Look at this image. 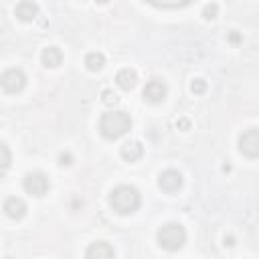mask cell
I'll list each match as a JSON object with an SVG mask.
<instances>
[{
    "instance_id": "14",
    "label": "cell",
    "mask_w": 259,
    "mask_h": 259,
    "mask_svg": "<svg viewBox=\"0 0 259 259\" xmlns=\"http://www.w3.org/2000/svg\"><path fill=\"white\" fill-rule=\"evenodd\" d=\"M115 83H117V87H121L123 91H130V89L136 87L138 75H136L134 69H121V71H117V75H115Z\"/></svg>"
},
{
    "instance_id": "5",
    "label": "cell",
    "mask_w": 259,
    "mask_h": 259,
    "mask_svg": "<svg viewBox=\"0 0 259 259\" xmlns=\"http://www.w3.org/2000/svg\"><path fill=\"white\" fill-rule=\"evenodd\" d=\"M24 85H26V75L20 69H6L0 77V87L10 95L20 93L24 89Z\"/></svg>"
},
{
    "instance_id": "6",
    "label": "cell",
    "mask_w": 259,
    "mask_h": 259,
    "mask_svg": "<svg viewBox=\"0 0 259 259\" xmlns=\"http://www.w3.org/2000/svg\"><path fill=\"white\" fill-rule=\"evenodd\" d=\"M239 150L241 154L249 156V158H257L259 156V136H257V127H249L247 132L241 134L239 138Z\"/></svg>"
},
{
    "instance_id": "18",
    "label": "cell",
    "mask_w": 259,
    "mask_h": 259,
    "mask_svg": "<svg viewBox=\"0 0 259 259\" xmlns=\"http://www.w3.org/2000/svg\"><path fill=\"white\" fill-rule=\"evenodd\" d=\"M101 101L111 107V105H117V103H119V97H117L111 89H103V91H101Z\"/></svg>"
},
{
    "instance_id": "3",
    "label": "cell",
    "mask_w": 259,
    "mask_h": 259,
    "mask_svg": "<svg viewBox=\"0 0 259 259\" xmlns=\"http://www.w3.org/2000/svg\"><path fill=\"white\" fill-rule=\"evenodd\" d=\"M186 241V231L180 223H166L158 231V243L166 251H178Z\"/></svg>"
},
{
    "instance_id": "11",
    "label": "cell",
    "mask_w": 259,
    "mask_h": 259,
    "mask_svg": "<svg viewBox=\"0 0 259 259\" xmlns=\"http://www.w3.org/2000/svg\"><path fill=\"white\" fill-rule=\"evenodd\" d=\"M4 212L14 219V221H20L24 214H26V204L22 198H16V196H10L4 200Z\"/></svg>"
},
{
    "instance_id": "22",
    "label": "cell",
    "mask_w": 259,
    "mask_h": 259,
    "mask_svg": "<svg viewBox=\"0 0 259 259\" xmlns=\"http://www.w3.org/2000/svg\"><path fill=\"white\" fill-rule=\"evenodd\" d=\"M188 125H190V123H188V119H178V121H176V127H180L182 132H184V130H188Z\"/></svg>"
},
{
    "instance_id": "25",
    "label": "cell",
    "mask_w": 259,
    "mask_h": 259,
    "mask_svg": "<svg viewBox=\"0 0 259 259\" xmlns=\"http://www.w3.org/2000/svg\"><path fill=\"white\" fill-rule=\"evenodd\" d=\"M95 2H99V4H107L109 0H95Z\"/></svg>"
},
{
    "instance_id": "7",
    "label": "cell",
    "mask_w": 259,
    "mask_h": 259,
    "mask_svg": "<svg viewBox=\"0 0 259 259\" xmlns=\"http://www.w3.org/2000/svg\"><path fill=\"white\" fill-rule=\"evenodd\" d=\"M182 174L178 172V170H172V168H168V170H164L160 176H158V186L164 190V192H176V190H180L182 188Z\"/></svg>"
},
{
    "instance_id": "2",
    "label": "cell",
    "mask_w": 259,
    "mask_h": 259,
    "mask_svg": "<svg viewBox=\"0 0 259 259\" xmlns=\"http://www.w3.org/2000/svg\"><path fill=\"white\" fill-rule=\"evenodd\" d=\"M109 204L119 214H132L140 206V192L134 186L119 184L109 192Z\"/></svg>"
},
{
    "instance_id": "19",
    "label": "cell",
    "mask_w": 259,
    "mask_h": 259,
    "mask_svg": "<svg viewBox=\"0 0 259 259\" xmlns=\"http://www.w3.org/2000/svg\"><path fill=\"white\" fill-rule=\"evenodd\" d=\"M217 14H219V6H217L214 2H210V4H206V6L202 8V16H204L206 20H214Z\"/></svg>"
},
{
    "instance_id": "12",
    "label": "cell",
    "mask_w": 259,
    "mask_h": 259,
    "mask_svg": "<svg viewBox=\"0 0 259 259\" xmlns=\"http://www.w3.org/2000/svg\"><path fill=\"white\" fill-rule=\"evenodd\" d=\"M119 154H121V158L125 162H138L144 156V146L140 142H125L119 148Z\"/></svg>"
},
{
    "instance_id": "17",
    "label": "cell",
    "mask_w": 259,
    "mask_h": 259,
    "mask_svg": "<svg viewBox=\"0 0 259 259\" xmlns=\"http://www.w3.org/2000/svg\"><path fill=\"white\" fill-rule=\"evenodd\" d=\"M10 162H12V154H10L8 146L0 142V176L6 174V170L10 168Z\"/></svg>"
},
{
    "instance_id": "21",
    "label": "cell",
    "mask_w": 259,
    "mask_h": 259,
    "mask_svg": "<svg viewBox=\"0 0 259 259\" xmlns=\"http://www.w3.org/2000/svg\"><path fill=\"white\" fill-rule=\"evenodd\" d=\"M59 164H61V166L73 164V156H71L69 152H61V154H59Z\"/></svg>"
},
{
    "instance_id": "9",
    "label": "cell",
    "mask_w": 259,
    "mask_h": 259,
    "mask_svg": "<svg viewBox=\"0 0 259 259\" xmlns=\"http://www.w3.org/2000/svg\"><path fill=\"white\" fill-rule=\"evenodd\" d=\"M14 16L22 22H32L38 16V6L32 0H20L14 8Z\"/></svg>"
},
{
    "instance_id": "15",
    "label": "cell",
    "mask_w": 259,
    "mask_h": 259,
    "mask_svg": "<svg viewBox=\"0 0 259 259\" xmlns=\"http://www.w3.org/2000/svg\"><path fill=\"white\" fill-rule=\"evenodd\" d=\"M156 8H166V10H176V8H184L188 6L192 0H144Z\"/></svg>"
},
{
    "instance_id": "24",
    "label": "cell",
    "mask_w": 259,
    "mask_h": 259,
    "mask_svg": "<svg viewBox=\"0 0 259 259\" xmlns=\"http://www.w3.org/2000/svg\"><path fill=\"white\" fill-rule=\"evenodd\" d=\"M225 245H229V247L235 245V239H233V237H225Z\"/></svg>"
},
{
    "instance_id": "16",
    "label": "cell",
    "mask_w": 259,
    "mask_h": 259,
    "mask_svg": "<svg viewBox=\"0 0 259 259\" xmlns=\"http://www.w3.org/2000/svg\"><path fill=\"white\" fill-rule=\"evenodd\" d=\"M103 65H105V57H103L101 53L93 51V53H87V55H85V67H87L89 71H101Z\"/></svg>"
},
{
    "instance_id": "20",
    "label": "cell",
    "mask_w": 259,
    "mask_h": 259,
    "mask_svg": "<svg viewBox=\"0 0 259 259\" xmlns=\"http://www.w3.org/2000/svg\"><path fill=\"white\" fill-rule=\"evenodd\" d=\"M190 91L196 93V95L204 93V91H206V81H204V79H194V81L190 83Z\"/></svg>"
},
{
    "instance_id": "1",
    "label": "cell",
    "mask_w": 259,
    "mask_h": 259,
    "mask_svg": "<svg viewBox=\"0 0 259 259\" xmlns=\"http://www.w3.org/2000/svg\"><path fill=\"white\" fill-rule=\"evenodd\" d=\"M132 127V117L125 111H107L101 115L99 132L105 140H117L125 136Z\"/></svg>"
},
{
    "instance_id": "13",
    "label": "cell",
    "mask_w": 259,
    "mask_h": 259,
    "mask_svg": "<svg viewBox=\"0 0 259 259\" xmlns=\"http://www.w3.org/2000/svg\"><path fill=\"white\" fill-rule=\"evenodd\" d=\"M40 61H42V65L47 69H55V67H59L63 63V53L57 47H47L40 53Z\"/></svg>"
},
{
    "instance_id": "10",
    "label": "cell",
    "mask_w": 259,
    "mask_h": 259,
    "mask_svg": "<svg viewBox=\"0 0 259 259\" xmlns=\"http://www.w3.org/2000/svg\"><path fill=\"white\" fill-rule=\"evenodd\" d=\"M113 255H115L113 247H111L109 243H105V241H95V243H91V245L87 247V251H85V257H87V259H109V257H113Z\"/></svg>"
},
{
    "instance_id": "4",
    "label": "cell",
    "mask_w": 259,
    "mask_h": 259,
    "mask_svg": "<svg viewBox=\"0 0 259 259\" xmlns=\"http://www.w3.org/2000/svg\"><path fill=\"white\" fill-rule=\"evenodd\" d=\"M22 186H24V190H26L30 196H45V194L49 192V188H51V182H49V178H47L45 172L34 170V172H28V174L24 176Z\"/></svg>"
},
{
    "instance_id": "8",
    "label": "cell",
    "mask_w": 259,
    "mask_h": 259,
    "mask_svg": "<svg viewBox=\"0 0 259 259\" xmlns=\"http://www.w3.org/2000/svg\"><path fill=\"white\" fill-rule=\"evenodd\" d=\"M144 99L150 103H162L166 99V85L160 79H152L144 87Z\"/></svg>"
},
{
    "instance_id": "23",
    "label": "cell",
    "mask_w": 259,
    "mask_h": 259,
    "mask_svg": "<svg viewBox=\"0 0 259 259\" xmlns=\"http://www.w3.org/2000/svg\"><path fill=\"white\" fill-rule=\"evenodd\" d=\"M229 38H231L233 42H237V40H239V34H237L235 30H231V34H229Z\"/></svg>"
}]
</instances>
